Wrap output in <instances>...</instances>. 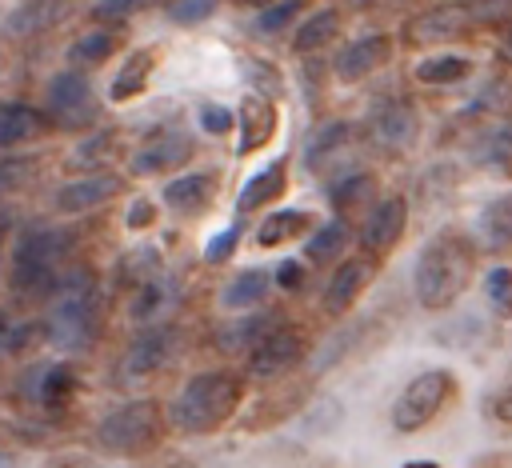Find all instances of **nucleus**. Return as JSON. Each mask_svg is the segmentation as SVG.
Wrapping results in <instances>:
<instances>
[{"instance_id": "1", "label": "nucleus", "mask_w": 512, "mask_h": 468, "mask_svg": "<svg viewBox=\"0 0 512 468\" xmlns=\"http://www.w3.org/2000/svg\"><path fill=\"white\" fill-rule=\"evenodd\" d=\"M44 340L72 356V352H88L100 340L104 328V292H100V276L92 264H68L64 276L56 280L48 308H44Z\"/></svg>"}, {"instance_id": "2", "label": "nucleus", "mask_w": 512, "mask_h": 468, "mask_svg": "<svg viewBox=\"0 0 512 468\" xmlns=\"http://www.w3.org/2000/svg\"><path fill=\"white\" fill-rule=\"evenodd\" d=\"M476 236L460 228H440L412 264V296L424 312H448L476 276Z\"/></svg>"}, {"instance_id": "3", "label": "nucleus", "mask_w": 512, "mask_h": 468, "mask_svg": "<svg viewBox=\"0 0 512 468\" xmlns=\"http://www.w3.org/2000/svg\"><path fill=\"white\" fill-rule=\"evenodd\" d=\"M244 400H248V372L208 368L188 376L180 392L168 400V424L180 436H212L240 416Z\"/></svg>"}, {"instance_id": "4", "label": "nucleus", "mask_w": 512, "mask_h": 468, "mask_svg": "<svg viewBox=\"0 0 512 468\" xmlns=\"http://www.w3.org/2000/svg\"><path fill=\"white\" fill-rule=\"evenodd\" d=\"M68 252H72V236L56 224H28L16 232L12 244V260H8V284L16 296L28 300H48L56 280L68 268Z\"/></svg>"}, {"instance_id": "5", "label": "nucleus", "mask_w": 512, "mask_h": 468, "mask_svg": "<svg viewBox=\"0 0 512 468\" xmlns=\"http://www.w3.org/2000/svg\"><path fill=\"white\" fill-rule=\"evenodd\" d=\"M168 428V408L152 396H136L96 420L92 444L112 460H140L168 440Z\"/></svg>"}, {"instance_id": "6", "label": "nucleus", "mask_w": 512, "mask_h": 468, "mask_svg": "<svg viewBox=\"0 0 512 468\" xmlns=\"http://www.w3.org/2000/svg\"><path fill=\"white\" fill-rule=\"evenodd\" d=\"M460 396V380L452 368H424L416 372L392 400V412H388V424L396 436H416L424 432L432 420L444 416V408Z\"/></svg>"}, {"instance_id": "7", "label": "nucleus", "mask_w": 512, "mask_h": 468, "mask_svg": "<svg viewBox=\"0 0 512 468\" xmlns=\"http://www.w3.org/2000/svg\"><path fill=\"white\" fill-rule=\"evenodd\" d=\"M12 396L32 416L56 420V416H64L76 404V396H80V372H76L72 360H32L28 368L16 372Z\"/></svg>"}, {"instance_id": "8", "label": "nucleus", "mask_w": 512, "mask_h": 468, "mask_svg": "<svg viewBox=\"0 0 512 468\" xmlns=\"http://www.w3.org/2000/svg\"><path fill=\"white\" fill-rule=\"evenodd\" d=\"M44 112H48L52 128H64V132L92 128L100 120V96H96L88 72H76V68L52 72L44 80Z\"/></svg>"}, {"instance_id": "9", "label": "nucleus", "mask_w": 512, "mask_h": 468, "mask_svg": "<svg viewBox=\"0 0 512 468\" xmlns=\"http://www.w3.org/2000/svg\"><path fill=\"white\" fill-rule=\"evenodd\" d=\"M196 156V140L180 120H160L152 124L140 144L128 156V172L132 176H176L188 160Z\"/></svg>"}, {"instance_id": "10", "label": "nucleus", "mask_w": 512, "mask_h": 468, "mask_svg": "<svg viewBox=\"0 0 512 468\" xmlns=\"http://www.w3.org/2000/svg\"><path fill=\"white\" fill-rule=\"evenodd\" d=\"M420 128H424L420 108H416V100H408V96H388V100H380V104L368 112V124H364L368 140H372L380 152H388V156L412 152L416 140H420Z\"/></svg>"}, {"instance_id": "11", "label": "nucleus", "mask_w": 512, "mask_h": 468, "mask_svg": "<svg viewBox=\"0 0 512 468\" xmlns=\"http://www.w3.org/2000/svg\"><path fill=\"white\" fill-rule=\"evenodd\" d=\"M80 12V0H20L0 20V44H28L56 32L64 20Z\"/></svg>"}, {"instance_id": "12", "label": "nucleus", "mask_w": 512, "mask_h": 468, "mask_svg": "<svg viewBox=\"0 0 512 468\" xmlns=\"http://www.w3.org/2000/svg\"><path fill=\"white\" fill-rule=\"evenodd\" d=\"M468 28H472V16H468L464 0H444V4H432V8L416 12L412 20H404L400 40L408 48H440V44L460 40Z\"/></svg>"}, {"instance_id": "13", "label": "nucleus", "mask_w": 512, "mask_h": 468, "mask_svg": "<svg viewBox=\"0 0 512 468\" xmlns=\"http://www.w3.org/2000/svg\"><path fill=\"white\" fill-rule=\"evenodd\" d=\"M308 356V336L296 324H280L268 340H260L248 352V376L256 380H284L288 372H296Z\"/></svg>"}, {"instance_id": "14", "label": "nucleus", "mask_w": 512, "mask_h": 468, "mask_svg": "<svg viewBox=\"0 0 512 468\" xmlns=\"http://www.w3.org/2000/svg\"><path fill=\"white\" fill-rule=\"evenodd\" d=\"M392 36L388 32H360V36H352L340 52H336V60H332V76L340 80V84H360V80H368V76H376L388 60H392Z\"/></svg>"}, {"instance_id": "15", "label": "nucleus", "mask_w": 512, "mask_h": 468, "mask_svg": "<svg viewBox=\"0 0 512 468\" xmlns=\"http://www.w3.org/2000/svg\"><path fill=\"white\" fill-rule=\"evenodd\" d=\"M176 356V328L172 324H152V328H140L124 356H120V372L128 380H144V376H156L168 368V360Z\"/></svg>"}, {"instance_id": "16", "label": "nucleus", "mask_w": 512, "mask_h": 468, "mask_svg": "<svg viewBox=\"0 0 512 468\" xmlns=\"http://www.w3.org/2000/svg\"><path fill=\"white\" fill-rule=\"evenodd\" d=\"M124 180L112 172V168H100V172H80L72 180H64L56 192H52V208L60 216H84L100 204H108L112 196H120Z\"/></svg>"}, {"instance_id": "17", "label": "nucleus", "mask_w": 512, "mask_h": 468, "mask_svg": "<svg viewBox=\"0 0 512 468\" xmlns=\"http://www.w3.org/2000/svg\"><path fill=\"white\" fill-rule=\"evenodd\" d=\"M408 232V200L400 192H388L376 200V208L364 216V228H360V244H364V256L380 260L388 256Z\"/></svg>"}, {"instance_id": "18", "label": "nucleus", "mask_w": 512, "mask_h": 468, "mask_svg": "<svg viewBox=\"0 0 512 468\" xmlns=\"http://www.w3.org/2000/svg\"><path fill=\"white\" fill-rule=\"evenodd\" d=\"M372 276H376V260L372 256H344L332 268V276L324 280V288H320V312L324 316H344L364 296Z\"/></svg>"}, {"instance_id": "19", "label": "nucleus", "mask_w": 512, "mask_h": 468, "mask_svg": "<svg viewBox=\"0 0 512 468\" xmlns=\"http://www.w3.org/2000/svg\"><path fill=\"white\" fill-rule=\"evenodd\" d=\"M236 128H240V136H236V156H252V152H260V148H268L272 136H276V128H280L276 96H268V92H248V96L240 100V108H236Z\"/></svg>"}, {"instance_id": "20", "label": "nucleus", "mask_w": 512, "mask_h": 468, "mask_svg": "<svg viewBox=\"0 0 512 468\" xmlns=\"http://www.w3.org/2000/svg\"><path fill=\"white\" fill-rule=\"evenodd\" d=\"M176 308H180V284H176V276H172L168 268L128 292V320H132L136 328L164 324Z\"/></svg>"}, {"instance_id": "21", "label": "nucleus", "mask_w": 512, "mask_h": 468, "mask_svg": "<svg viewBox=\"0 0 512 468\" xmlns=\"http://www.w3.org/2000/svg\"><path fill=\"white\" fill-rule=\"evenodd\" d=\"M308 388H312V380H292V384H280L276 392L256 396V404H248V412L240 416V428L244 432H264V428L284 424L288 416L308 408Z\"/></svg>"}, {"instance_id": "22", "label": "nucleus", "mask_w": 512, "mask_h": 468, "mask_svg": "<svg viewBox=\"0 0 512 468\" xmlns=\"http://www.w3.org/2000/svg\"><path fill=\"white\" fill-rule=\"evenodd\" d=\"M464 160L484 172H512V120H484L468 140H464Z\"/></svg>"}, {"instance_id": "23", "label": "nucleus", "mask_w": 512, "mask_h": 468, "mask_svg": "<svg viewBox=\"0 0 512 468\" xmlns=\"http://www.w3.org/2000/svg\"><path fill=\"white\" fill-rule=\"evenodd\" d=\"M284 192H288V156H272V160H264L256 172L244 176V184H240V192H236V216L244 220L248 212L272 208Z\"/></svg>"}, {"instance_id": "24", "label": "nucleus", "mask_w": 512, "mask_h": 468, "mask_svg": "<svg viewBox=\"0 0 512 468\" xmlns=\"http://www.w3.org/2000/svg\"><path fill=\"white\" fill-rule=\"evenodd\" d=\"M284 320H280V312H272V308H264V312H240V316H228L216 332H212V340H216V348L224 352V356H240V352H252L260 340H268L276 328H280Z\"/></svg>"}, {"instance_id": "25", "label": "nucleus", "mask_w": 512, "mask_h": 468, "mask_svg": "<svg viewBox=\"0 0 512 468\" xmlns=\"http://www.w3.org/2000/svg\"><path fill=\"white\" fill-rule=\"evenodd\" d=\"M220 192V176L216 172H176L172 180H164L160 200L176 212V216H200L212 208Z\"/></svg>"}, {"instance_id": "26", "label": "nucleus", "mask_w": 512, "mask_h": 468, "mask_svg": "<svg viewBox=\"0 0 512 468\" xmlns=\"http://www.w3.org/2000/svg\"><path fill=\"white\" fill-rule=\"evenodd\" d=\"M156 64H160V44H140V48H132V52L120 60V68L112 72V80H108V104H132L136 96H144V88H148Z\"/></svg>"}, {"instance_id": "27", "label": "nucleus", "mask_w": 512, "mask_h": 468, "mask_svg": "<svg viewBox=\"0 0 512 468\" xmlns=\"http://www.w3.org/2000/svg\"><path fill=\"white\" fill-rule=\"evenodd\" d=\"M272 288H276V284H272V268H260V264L240 268V272H232V276L220 284V292H216V308H224L228 316L252 312V308H260V304L268 300Z\"/></svg>"}, {"instance_id": "28", "label": "nucleus", "mask_w": 512, "mask_h": 468, "mask_svg": "<svg viewBox=\"0 0 512 468\" xmlns=\"http://www.w3.org/2000/svg\"><path fill=\"white\" fill-rule=\"evenodd\" d=\"M52 132V120L44 108L24 100H0V148H24Z\"/></svg>"}, {"instance_id": "29", "label": "nucleus", "mask_w": 512, "mask_h": 468, "mask_svg": "<svg viewBox=\"0 0 512 468\" xmlns=\"http://www.w3.org/2000/svg\"><path fill=\"white\" fill-rule=\"evenodd\" d=\"M352 120H344V116H336V120H324L312 136H308V144H304V168L308 172H328V164H336L348 148H352Z\"/></svg>"}, {"instance_id": "30", "label": "nucleus", "mask_w": 512, "mask_h": 468, "mask_svg": "<svg viewBox=\"0 0 512 468\" xmlns=\"http://www.w3.org/2000/svg\"><path fill=\"white\" fill-rule=\"evenodd\" d=\"M328 200H332V212L340 220H352V216H368L376 208V176L364 172V168H352L344 176H336V184L328 188Z\"/></svg>"}, {"instance_id": "31", "label": "nucleus", "mask_w": 512, "mask_h": 468, "mask_svg": "<svg viewBox=\"0 0 512 468\" xmlns=\"http://www.w3.org/2000/svg\"><path fill=\"white\" fill-rule=\"evenodd\" d=\"M312 228H316V216L308 208H272L256 224L252 240H256V248H284V244L308 236Z\"/></svg>"}, {"instance_id": "32", "label": "nucleus", "mask_w": 512, "mask_h": 468, "mask_svg": "<svg viewBox=\"0 0 512 468\" xmlns=\"http://www.w3.org/2000/svg\"><path fill=\"white\" fill-rule=\"evenodd\" d=\"M160 272H164V252H160V244L140 240V244H132V248H124V252L116 256V264H112V284H116L120 292H132V288H140L144 280H152V276H160Z\"/></svg>"}, {"instance_id": "33", "label": "nucleus", "mask_w": 512, "mask_h": 468, "mask_svg": "<svg viewBox=\"0 0 512 468\" xmlns=\"http://www.w3.org/2000/svg\"><path fill=\"white\" fill-rule=\"evenodd\" d=\"M476 244L488 248V252H512V188L492 196L480 216H476V228H472Z\"/></svg>"}, {"instance_id": "34", "label": "nucleus", "mask_w": 512, "mask_h": 468, "mask_svg": "<svg viewBox=\"0 0 512 468\" xmlns=\"http://www.w3.org/2000/svg\"><path fill=\"white\" fill-rule=\"evenodd\" d=\"M340 28H344L340 8H332V4H328V8H316V12H308V16L300 20V28H296V36H292V48H296L300 56H316V52H324V48L336 44Z\"/></svg>"}, {"instance_id": "35", "label": "nucleus", "mask_w": 512, "mask_h": 468, "mask_svg": "<svg viewBox=\"0 0 512 468\" xmlns=\"http://www.w3.org/2000/svg\"><path fill=\"white\" fill-rule=\"evenodd\" d=\"M120 44H124V32H120V28H92V32H80V36L68 44V68L92 72V68H100L104 60H112V52H120Z\"/></svg>"}, {"instance_id": "36", "label": "nucleus", "mask_w": 512, "mask_h": 468, "mask_svg": "<svg viewBox=\"0 0 512 468\" xmlns=\"http://www.w3.org/2000/svg\"><path fill=\"white\" fill-rule=\"evenodd\" d=\"M348 244H352L348 220L332 216V220H324V224H316V228L308 232V240H304V260H308V264H320V268L340 264L344 252H348Z\"/></svg>"}, {"instance_id": "37", "label": "nucleus", "mask_w": 512, "mask_h": 468, "mask_svg": "<svg viewBox=\"0 0 512 468\" xmlns=\"http://www.w3.org/2000/svg\"><path fill=\"white\" fill-rule=\"evenodd\" d=\"M412 76L416 84H428V88H452L472 76V60L460 52H432L412 68Z\"/></svg>"}, {"instance_id": "38", "label": "nucleus", "mask_w": 512, "mask_h": 468, "mask_svg": "<svg viewBox=\"0 0 512 468\" xmlns=\"http://www.w3.org/2000/svg\"><path fill=\"white\" fill-rule=\"evenodd\" d=\"M508 108H512V80L508 76H492V80H484V88L468 100V104H460V120H500V116H508Z\"/></svg>"}, {"instance_id": "39", "label": "nucleus", "mask_w": 512, "mask_h": 468, "mask_svg": "<svg viewBox=\"0 0 512 468\" xmlns=\"http://www.w3.org/2000/svg\"><path fill=\"white\" fill-rule=\"evenodd\" d=\"M360 336H368V320H352V324H344L340 332H332L320 348H316V356H312V376H320V372H328L332 364H340L348 352H356L364 340Z\"/></svg>"}, {"instance_id": "40", "label": "nucleus", "mask_w": 512, "mask_h": 468, "mask_svg": "<svg viewBox=\"0 0 512 468\" xmlns=\"http://www.w3.org/2000/svg\"><path fill=\"white\" fill-rule=\"evenodd\" d=\"M300 16H304V0H272L268 8H260V12H256L252 32H256V36H264V40H272V36L288 32V28H292V20H300Z\"/></svg>"}, {"instance_id": "41", "label": "nucleus", "mask_w": 512, "mask_h": 468, "mask_svg": "<svg viewBox=\"0 0 512 468\" xmlns=\"http://www.w3.org/2000/svg\"><path fill=\"white\" fill-rule=\"evenodd\" d=\"M484 300L496 320H512V264H492L484 272Z\"/></svg>"}, {"instance_id": "42", "label": "nucleus", "mask_w": 512, "mask_h": 468, "mask_svg": "<svg viewBox=\"0 0 512 468\" xmlns=\"http://www.w3.org/2000/svg\"><path fill=\"white\" fill-rule=\"evenodd\" d=\"M36 172H40V156H36V152L16 148V152L0 156V196H4V192H16V188H24V184H32Z\"/></svg>"}, {"instance_id": "43", "label": "nucleus", "mask_w": 512, "mask_h": 468, "mask_svg": "<svg viewBox=\"0 0 512 468\" xmlns=\"http://www.w3.org/2000/svg\"><path fill=\"white\" fill-rule=\"evenodd\" d=\"M112 144H116V136L108 128H100V132H92V136H84L76 144V152L68 156V164L72 168H84V172H100L112 160Z\"/></svg>"}, {"instance_id": "44", "label": "nucleus", "mask_w": 512, "mask_h": 468, "mask_svg": "<svg viewBox=\"0 0 512 468\" xmlns=\"http://www.w3.org/2000/svg\"><path fill=\"white\" fill-rule=\"evenodd\" d=\"M152 4H156V0H92L88 20H92L96 28H120V24H128L136 12L152 8Z\"/></svg>"}, {"instance_id": "45", "label": "nucleus", "mask_w": 512, "mask_h": 468, "mask_svg": "<svg viewBox=\"0 0 512 468\" xmlns=\"http://www.w3.org/2000/svg\"><path fill=\"white\" fill-rule=\"evenodd\" d=\"M240 236H244V220L236 216L228 228H220V232H212V236L204 240V264H224V260L236 252Z\"/></svg>"}, {"instance_id": "46", "label": "nucleus", "mask_w": 512, "mask_h": 468, "mask_svg": "<svg viewBox=\"0 0 512 468\" xmlns=\"http://www.w3.org/2000/svg\"><path fill=\"white\" fill-rule=\"evenodd\" d=\"M196 124H200V132H208V136H228V132L236 128V108H224V104H216V100H204V104L196 108Z\"/></svg>"}, {"instance_id": "47", "label": "nucleus", "mask_w": 512, "mask_h": 468, "mask_svg": "<svg viewBox=\"0 0 512 468\" xmlns=\"http://www.w3.org/2000/svg\"><path fill=\"white\" fill-rule=\"evenodd\" d=\"M224 0H168V20L180 28H192L200 20H208Z\"/></svg>"}, {"instance_id": "48", "label": "nucleus", "mask_w": 512, "mask_h": 468, "mask_svg": "<svg viewBox=\"0 0 512 468\" xmlns=\"http://www.w3.org/2000/svg\"><path fill=\"white\" fill-rule=\"evenodd\" d=\"M300 416H304V428L308 432L324 436V432H332L344 420V408H340V400H320V404H308Z\"/></svg>"}, {"instance_id": "49", "label": "nucleus", "mask_w": 512, "mask_h": 468, "mask_svg": "<svg viewBox=\"0 0 512 468\" xmlns=\"http://www.w3.org/2000/svg\"><path fill=\"white\" fill-rule=\"evenodd\" d=\"M272 284H276L280 292H300V288L308 284V264L296 260V256H284V260L272 268Z\"/></svg>"}, {"instance_id": "50", "label": "nucleus", "mask_w": 512, "mask_h": 468, "mask_svg": "<svg viewBox=\"0 0 512 468\" xmlns=\"http://www.w3.org/2000/svg\"><path fill=\"white\" fill-rule=\"evenodd\" d=\"M472 24H508L512 20V0H464Z\"/></svg>"}, {"instance_id": "51", "label": "nucleus", "mask_w": 512, "mask_h": 468, "mask_svg": "<svg viewBox=\"0 0 512 468\" xmlns=\"http://www.w3.org/2000/svg\"><path fill=\"white\" fill-rule=\"evenodd\" d=\"M156 200L152 196H136L132 204H128V216H124V224H128V232H144V228H152L156 224Z\"/></svg>"}, {"instance_id": "52", "label": "nucleus", "mask_w": 512, "mask_h": 468, "mask_svg": "<svg viewBox=\"0 0 512 468\" xmlns=\"http://www.w3.org/2000/svg\"><path fill=\"white\" fill-rule=\"evenodd\" d=\"M468 468H512V448H488V452L472 456Z\"/></svg>"}, {"instance_id": "53", "label": "nucleus", "mask_w": 512, "mask_h": 468, "mask_svg": "<svg viewBox=\"0 0 512 468\" xmlns=\"http://www.w3.org/2000/svg\"><path fill=\"white\" fill-rule=\"evenodd\" d=\"M492 416H496V424L512 428V380L492 396Z\"/></svg>"}, {"instance_id": "54", "label": "nucleus", "mask_w": 512, "mask_h": 468, "mask_svg": "<svg viewBox=\"0 0 512 468\" xmlns=\"http://www.w3.org/2000/svg\"><path fill=\"white\" fill-rule=\"evenodd\" d=\"M248 72L256 76V88H272V92H280V72H276L272 64H264V60H248Z\"/></svg>"}, {"instance_id": "55", "label": "nucleus", "mask_w": 512, "mask_h": 468, "mask_svg": "<svg viewBox=\"0 0 512 468\" xmlns=\"http://www.w3.org/2000/svg\"><path fill=\"white\" fill-rule=\"evenodd\" d=\"M12 336H16V320L0 308V360H4V356H12Z\"/></svg>"}, {"instance_id": "56", "label": "nucleus", "mask_w": 512, "mask_h": 468, "mask_svg": "<svg viewBox=\"0 0 512 468\" xmlns=\"http://www.w3.org/2000/svg\"><path fill=\"white\" fill-rule=\"evenodd\" d=\"M52 468H104L100 460H88V456H60Z\"/></svg>"}, {"instance_id": "57", "label": "nucleus", "mask_w": 512, "mask_h": 468, "mask_svg": "<svg viewBox=\"0 0 512 468\" xmlns=\"http://www.w3.org/2000/svg\"><path fill=\"white\" fill-rule=\"evenodd\" d=\"M500 56L512 64V20L504 24V32H500Z\"/></svg>"}, {"instance_id": "58", "label": "nucleus", "mask_w": 512, "mask_h": 468, "mask_svg": "<svg viewBox=\"0 0 512 468\" xmlns=\"http://www.w3.org/2000/svg\"><path fill=\"white\" fill-rule=\"evenodd\" d=\"M400 468H444V464H436V460H404Z\"/></svg>"}, {"instance_id": "59", "label": "nucleus", "mask_w": 512, "mask_h": 468, "mask_svg": "<svg viewBox=\"0 0 512 468\" xmlns=\"http://www.w3.org/2000/svg\"><path fill=\"white\" fill-rule=\"evenodd\" d=\"M0 468H20V464H16V456H8V452L0 448Z\"/></svg>"}, {"instance_id": "60", "label": "nucleus", "mask_w": 512, "mask_h": 468, "mask_svg": "<svg viewBox=\"0 0 512 468\" xmlns=\"http://www.w3.org/2000/svg\"><path fill=\"white\" fill-rule=\"evenodd\" d=\"M352 8H368V4H376V0H348Z\"/></svg>"}, {"instance_id": "61", "label": "nucleus", "mask_w": 512, "mask_h": 468, "mask_svg": "<svg viewBox=\"0 0 512 468\" xmlns=\"http://www.w3.org/2000/svg\"><path fill=\"white\" fill-rule=\"evenodd\" d=\"M0 20H4V0H0Z\"/></svg>"}, {"instance_id": "62", "label": "nucleus", "mask_w": 512, "mask_h": 468, "mask_svg": "<svg viewBox=\"0 0 512 468\" xmlns=\"http://www.w3.org/2000/svg\"><path fill=\"white\" fill-rule=\"evenodd\" d=\"M0 244H4V232H0Z\"/></svg>"}]
</instances>
